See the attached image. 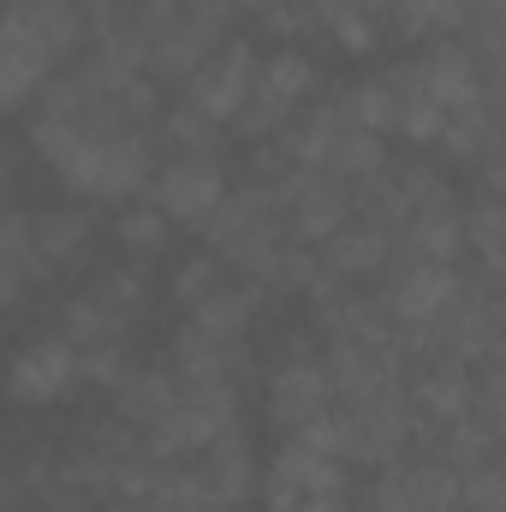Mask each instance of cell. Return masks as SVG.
<instances>
[{"label": "cell", "mask_w": 506, "mask_h": 512, "mask_svg": "<svg viewBox=\"0 0 506 512\" xmlns=\"http://www.w3.org/2000/svg\"><path fill=\"white\" fill-rule=\"evenodd\" d=\"M274 143H280L286 167H310V173H328V179H346V185H364L370 173L387 167V137L358 126L352 108L340 102V90L328 102H310Z\"/></svg>", "instance_id": "6da1fadb"}, {"label": "cell", "mask_w": 506, "mask_h": 512, "mask_svg": "<svg viewBox=\"0 0 506 512\" xmlns=\"http://www.w3.org/2000/svg\"><path fill=\"white\" fill-rule=\"evenodd\" d=\"M227 36H239V12L227 0H161L143 18V78L155 90H179Z\"/></svg>", "instance_id": "7a4b0ae2"}, {"label": "cell", "mask_w": 506, "mask_h": 512, "mask_svg": "<svg viewBox=\"0 0 506 512\" xmlns=\"http://www.w3.org/2000/svg\"><path fill=\"white\" fill-rule=\"evenodd\" d=\"M274 191V209H280V227L292 245L304 251H322L346 221H352V185L346 179H328V173H310V167H274L268 179Z\"/></svg>", "instance_id": "3957f363"}, {"label": "cell", "mask_w": 506, "mask_h": 512, "mask_svg": "<svg viewBox=\"0 0 506 512\" xmlns=\"http://www.w3.org/2000/svg\"><path fill=\"white\" fill-rule=\"evenodd\" d=\"M227 161H221V149H185V155H161V167H155V179H149V203L173 221V227H203L209 215H215V203L227 197Z\"/></svg>", "instance_id": "277c9868"}, {"label": "cell", "mask_w": 506, "mask_h": 512, "mask_svg": "<svg viewBox=\"0 0 506 512\" xmlns=\"http://www.w3.org/2000/svg\"><path fill=\"white\" fill-rule=\"evenodd\" d=\"M256 42H245V36H227L179 90H173V102L179 108H191L197 120H209V126H233V114L245 108V96H251V84H256Z\"/></svg>", "instance_id": "5b68a950"}, {"label": "cell", "mask_w": 506, "mask_h": 512, "mask_svg": "<svg viewBox=\"0 0 506 512\" xmlns=\"http://www.w3.org/2000/svg\"><path fill=\"white\" fill-rule=\"evenodd\" d=\"M334 411V382H328V364L316 346H292L274 370H268V423L286 435H304L316 429L322 417Z\"/></svg>", "instance_id": "8992f818"}, {"label": "cell", "mask_w": 506, "mask_h": 512, "mask_svg": "<svg viewBox=\"0 0 506 512\" xmlns=\"http://www.w3.org/2000/svg\"><path fill=\"white\" fill-rule=\"evenodd\" d=\"M66 60L54 54V42L18 12L0 0V114H18L42 96V84L60 72Z\"/></svg>", "instance_id": "52a82bcc"}, {"label": "cell", "mask_w": 506, "mask_h": 512, "mask_svg": "<svg viewBox=\"0 0 506 512\" xmlns=\"http://www.w3.org/2000/svg\"><path fill=\"white\" fill-rule=\"evenodd\" d=\"M78 382H84V370H78V346L66 334H36L6 358V399L12 405H30V411L60 405Z\"/></svg>", "instance_id": "ba28073f"}, {"label": "cell", "mask_w": 506, "mask_h": 512, "mask_svg": "<svg viewBox=\"0 0 506 512\" xmlns=\"http://www.w3.org/2000/svg\"><path fill=\"white\" fill-rule=\"evenodd\" d=\"M167 376L185 393H239L245 376H251V340H221V334H203V328L179 322Z\"/></svg>", "instance_id": "9c48e42d"}, {"label": "cell", "mask_w": 506, "mask_h": 512, "mask_svg": "<svg viewBox=\"0 0 506 512\" xmlns=\"http://www.w3.org/2000/svg\"><path fill=\"white\" fill-rule=\"evenodd\" d=\"M96 209L90 203H54L30 209V280H48L60 268H78L96 251Z\"/></svg>", "instance_id": "30bf717a"}, {"label": "cell", "mask_w": 506, "mask_h": 512, "mask_svg": "<svg viewBox=\"0 0 506 512\" xmlns=\"http://www.w3.org/2000/svg\"><path fill=\"white\" fill-rule=\"evenodd\" d=\"M393 233L381 227V221H370V215H352L322 251H316V262L334 274V280H346V286H364V280H381L387 268H393Z\"/></svg>", "instance_id": "8fae6325"}, {"label": "cell", "mask_w": 506, "mask_h": 512, "mask_svg": "<svg viewBox=\"0 0 506 512\" xmlns=\"http://www.w3.org/2000/svg\"><path fill=\"white\" fill-rule=\"evenodd\" d=\"M256 310H262V286L239 280V274H221L203 298L185 304V328H203V334H221V340H251Z\"/></svg>", "instance_id": "7c38bea8"}, {"label": "cell", "mask_w": 506, "mask_h": 512, "mask_svg": "<svg viewBox=\"0 0 506 512\" xmlns=\"http://www.w3.org/2000/svg\"><path fill=\"white\" fill-rule=\"evenodd\" d=\"M78 298H84V304H96L114 328H131V322L149 310V268H143L137 256H120L114 268L90 274V280L78 286Z\"/></svg>", "instance_id": "4fadbf2b"}, {"label": "cell", "mask_w": 506, "mask_h": 512, "mask_svg": "<svg viewBox=\"0 0 506 512\" xmlns=\"http://www.w3.org/2000/svg\"><path fill=\"white\" fill-rule=\"evenodd\" d=\"M108 393H114V417H120L126 429H137V435H149V429L173 411V376H167V370H137V364H131Z\"/></svg>", "instance_id": "5bb4252c"}, {"label": "cell", "mask_w": 506, "mask_h": 512, "mask_svg": "<svg viewBox=\"0 0 506 512\" xmlns=\"http://www.w3.org/2000/svg\"><path fill=\"white\" fill-rule=\"evenodd\" d=\"M167 239H173V221H167L149 197H131V203H120V215H114V245H120V256L149 262V256L167 251Z\"/></svg>", "instance_id": "9a60e30c"}, {"label": "cell", "mask_w": 506, "mask_h": 512, "mask_svg": "<svg viewBox=\"0 0 506 512\" xmlns=\"http://www.w3.org/2000/svg\"><path fill=\"white\" fill-rule=\"evenodd\" d=\"M459 221H465V251L483 256V268L495 274L501 268V203H495V191H483L471 209H459Z\"/></svg>", "instance_id": "2e32d148"}, {"label": "cell", "mask_w": 506, "mask_h": 512, "mask_svg": "<svg viewBox=\"0 0 506 512\" xmlns=\"http://www.w3.org/2000/svg\"><path fill=\"white\" fill-rule=\"evenodd\" d=\"M322 30L334 36L340 54H370V48L381 42V18H358V12H352V18H328Z\"/></svg>", "instance_id": "e0dca14e"}, {"label": "cell", "mask_w": 506, "mask_h": 512, "mask_svg": "<svg viewBox=\"0 0 506 512\" xmlns=\"http://www.w3.org/2000/svg\"><path fill=\"white\" fill-rule=\"evenodd\" d=\"M221 274H227V268H221V262H215L209 251L191 256V262H185V268L173 274V304H191V298H203V292H209V286H215Z\"/></svg>", "instance_id": "ac0fdd59"}, {"label": "cell", "mask_w": 506, "mask_h": 512, "mask_svg": "<svg viewBox=\"0 0 506 512\" xmlns=\"http://www.w3.org/2000/svg\"><path fill=\"white\" fill-rule=\"evenodd\" d=\"M286 512H358L352 477H346V483H328V489H316V495H304V501H292Z\"/></svg>", "instance_id": "d6986e66"}, {"label": "cell", "mask_w": 506, "mask_h": 512, "mask_svg": "<svg viewBox=\"0 0 506 512\" xmlns=\"http://www.w3.org/2000/svg\"><path fill=\"white\" fill-rule=\"evenodd\" d=\"M24 286H30V274H24L12 256H0V310H12V304L24 298Z\"/></svg>", "instance_id": "ffe728a7"}]
</instances>
